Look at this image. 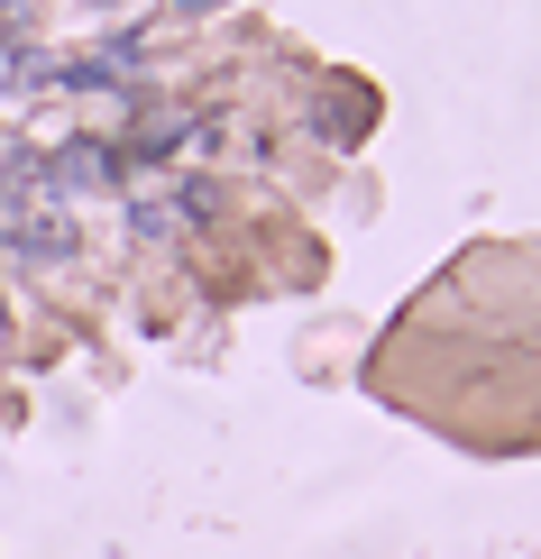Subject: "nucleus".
<instances>
[{"label":"nucleus","mask_w":541,"mask_h":559,"mask_svg":"<svg viewBox=\"0 0 541 559\" xmlns=\"http://www.w3.org/2000/svg\"><path fill=\"white\" fill-rule=\"evenodd\" d=\"M46 183L56 193H92V183H110V147H92V138H74V147L46 166Z\"/></svg>","instance_id":"obj_1"},{"label":"nucleus","mask_w":541,"mask_h":559,"mask_svg":"<svg viewBox=\"0 0 541 559\" xmlns=\"http://www.w3.org/2000/svg\"><path fill=\"white\" fill-rule=\"evenodd\" d=\"M10 248H19L28 266H56V258H74V229H64V221H19Z\"/></svg>","instance_id":"obj_2"},{"label":"nucleus","mask_w":541,"mask_h":559,"mask_svg":"<svg viewBox=\"0 0 541 559\" xmlns=\"http://www.w3.org/2000/svg\"><path fill=\"white\" fill-rule=\"evenodd\" d=\"M28 37V10H19V0H0V46H19Z\"/></svg>","instance_id":"obj_3"}]
</instances>
